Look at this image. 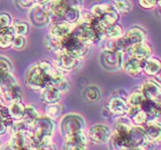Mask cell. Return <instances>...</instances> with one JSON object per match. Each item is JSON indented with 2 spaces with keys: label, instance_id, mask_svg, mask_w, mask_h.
I'll use <instances>...</instances> for the list:
<instances>
[{
  "label": "cell",
  "instance_id": "11a10c76",
  "mask_svg": "<svg viewBox=\"0 0 161 150\" xmlns=\"http://www.w3.org/2000/svg\"><path fill=\"white\" fill-rule=\"evenodd\" d=\"M158 1H159V0H158Z\"/></svg>",
  "mask_w": 161,
  "mask_h": 150
},
{
  "label": "cell",
  "instance_id": "f6af8a7d",
  "mask_svg": "<svg viewBox=\"0 0 161 150\" xmlns=\"http://www.w3.org/2000/svg\"><path fill=\"white\" fill-rule=\"evenodd\" d=\"M152 101L154 102V104L159 108V109H161V91L157 94V95H155L154 99H153Z\"/></svg>",
  "mask_w": 161,
  "mask_h": 150
},
{
  "label": "cell",
  "instance_id": "681fc988",
  "mask_svg": "<svg viewBox=\"0 0 161 150\" xmlns=\"http://www.w3.org/2000/svg\"><path fill=\"white\" fill-rule=\"evenodd\" d=\"M157 8H158V13L161 15V0L158 1V5H157Z\"/></svg>",
  "mask_w": 161,
  "mask_h": 150
},
{
  "label": "cell",
  "instance_id": "e575fe53",
  "mask_svg": "<svg viewBox=\"0 0 161 150\" xmlns=\"http://www.w3.org/2000/svg\"><path fill=\"white\" fill-rule=\"evenodd\" d=\"M130 119H131V122H132V124H134V125H137V126H143L145 123H147L148 120H150L148 119L147 113L145 112L142 108L135 113L134 116L131 117Z\"/></svg>",
  "mask_w": 161,
  "mask_h": 150
},
{
  "label": "cell",
  "instance_id": "60d3db41",
  "mask_svg": "<svg viewBox=\"0 0 161 150\" xmlns=\"http://www.w3.org/2000/svg\"><path fill=\"white\" fill-rule=\"evenodd\" d=\"M12 70H13V67H12L10 61L5 56H0V71L12 72Z\"/></svg>",
  "mask_w": 161,
  "mask_h": 150
},
{
  "label": "cell",
  "instance_id": "484cf974",
  "mask_svg": "<svg viewBox=\"0 0 161 150\" xmlns=\"http://www.w3.org/2000/svg\"><path fill=\"white\" fill-rule=\"evenodd\" d=\"M44 46L46 47L47 50L53 52V53L58 54L62 52V40L58 39V38L52 37L51 34L46 36V38L44 39Z\"/></svg>",
  "mask_w": 161,
  "mask_h": 150
},
{
  "label": "cell",
  "instance_id": "836d02e7",
  "mask_svg": "<svg viewBox=\"0 0 161 150\" xmlns=\"http://www.w3.org/2000/svg\"><path fill=\"white\" fill-rule=\"evenodd\" d=\"M131 46V44L129 43V40L125 38V36L114 39V50L115 52H120V53H125L128 48Z\"/></svg>",
  "mask_w": 161,
  "mask_h": 150
},
{
  "label": "cell",
  "instance_id": "7c38bea8",
  "mask_svg": "<svg viewBox=\"0 0 161 150\" xmlns=\"http://www.w3.org/2000/svg\"><path fill=\"white\" fill-rule=\"evenodd\" d=\"M125 53L128 54V56L135 57V59H137V60L143 61V60H145V59H147V57L151 56L152 49H151V46H150L147 43L142 41V43L132 44V45L128 48V50Z\"/></svg>",
  "mask_w": 161,
  "mask_h": 150
},
{
  "label": "cell",
  "instance_id": "2e32d148",
  "mask_svg": "<svg viewBox=\"0 0 161 150\" xmlns=\"http://www.w3.org/2000/svg\"><path fill=\"white\" fill-rule=\"evenodd\" d=\"M146 137L152 143H159L161 141V125L155 120H148L143 125Z\"/></svg>",
  "mask_w": 161,
  "mask_h": 150
},
{
  "label": "cell",
  "instance_id": "44dd1931",
  "mask_svg": "<svg viewBox=\"0 0 161 150\" xmlns=\"http://www.w3.org/2000/svg\"><path fill=\"white\" fill-rule=\"evenodd\" d=\"M141 92L146 99L153 100L155 95L160 92V85L155 83L154 80H147V81L143 83V85L141 86Z\"/></svg>",
  "mask_w": 161,
  "mask_h": 150
},
{
  "label": "cell",
  "instance_id": "d4e9b609",
  "mask_svg": "<svg viewBox=\"0 0 161 150\" xmlns=\"http://www.w3.org/2000/svg\"><path fill=\"white\" fill-rule=\"evenodd\" d=\"M8 112L12 119L14 120H21L24 116V111H25V106H24L21 101H15L13 103H9L8 106Z\"/></svg>",
  "mask_w": 161,
  "mask_h": 150
},
{
  "label": "cell",
  "instance_id": "3957f363",
  "mask_svg": "<svg viewBox=\"0 0 161 150\" xmlns=\"http://www.w3.org/2000/svg\"><path fill=\"white\" fill-rule=\"evenodd\" d=\"M89 50H90V46L83 43L77 37H75L73 34L62 39V52L76 57L78 60L86 56Z\"/></svg>",
  "mask_w": 161,
  "mask_h": 150
},
{
  "label": "cell",
  "instance_id": "f35d334b",
  "mask_svg": "<svg viewBox=\"0 0 161 150\" xmlns=\"http://www.w3.org/2000/svg\"><path fill=\"white\" fill-rule=\"evenodd\" d=\"M84 95H85L87 101H90V102H97L99 100V97H100V92H99V90H98L97 87L90 86L85 90Z\"/></svg>",
  "mask_w": 161,
  "mask_h": 150
},
{
  "label": "cell",
  "instance_id": "ac0fdd59",
  "mask_svg": "<svg viewBox=\"0 0 161 150\" xmlns=\"http://www.w3.org/2000/svg\"><path fill=\"white\" fill-rule=\"evenodd\" d=\"M122 67H123V70L131 77L139 76L141 72L143 71V69H142V61L131 56H128L127 60L123 61Z\"/></svg>",
  "mask_w": 161,
  "mask_h": 150
},
{
  "label": "cell",
  "instance_id": "f5cc1de1",
  "mask_svg": "<svg viewBox=\"0 0 161 150\" xmlns=\"http://www.w3.org/2000/svg\"><path fill=\"white\" fill-rule=\"evenodd\" d=\"M3 71H0V83H1V77H3Z\"/></svg>",
  "mask_w": 161,
  "mask_h": 150
},
{
  "label": "cell",
  "instance_id": "83f0119b",
  "mask_svg": "<svg viewBox=\"0 0 161 150\" xmlns=\"http://www.w3.org/2000/svg\"><path fill=\"white\" fill-rule=\"evenodd\" d=\"M123 34V29L118 23L112 24L105 30V38H108V39H118V38L122 37Z\"/></svg>",
  "mask_w": 161,
  "mask_h": 150
},
{
  "label": "cell",
  "instance_id": "d590c367",
  "mask_svg": "<svg viewBox=\"0 0 161 150\" xmlns=\"http://www.w3.org/2000/svg\"><path fill=\"white\" fill-rule=\"evenodd\" d=\"M12 28H13L15 34H21V36H25L28 34V30H29L27 22L19 20L14 21L13 23H12Z\"/></svg>",
  "mask_w": 161,
  "mask_h": 150
},
{
  "label": "cell",
  "instance_id": "8992f818",
  "mask_svg": "<svg viewBox=\"0 0 161 150\" xmlns=\"http://www.w3.org/2000/svg\"><path fill=\"white\" fill-rule=\"evenodd\" d=\"M128 142L129 149H151L154 144L147 139L143 126L137 125L131 127L130 133L128 135Z\"/></svg>",
  "mask_w": 161,
  "mask_h": 150
},
{
  "label": "cell",
  "instance_id": "9c48e42d",
  "mask_svg": "<svg viewBox=\"0 0 161 150\" xmlns=\"http://www.w3.org/2000/svg\"><path fill=\"white\" fill-rule=\"evenodd\" d=\"M101 64L105 69L111 71H115L120 69L123 63V53L115 52V50L105 49L100 56Z\"/></svg>",
  "mask_w": 161,
  "mask_h": 150
},
{
  "label": "cell",
  "instance_id": "ab89813d",
  "mask_svg": "<svg viewBox=\"0 0 161 150\" xmlns=\"http://www.w3.org/2000/svg\"><path fill=\"white\" fill-rule=\"evenodd\" d=\"M25 44H27V40L24 38V36H21V34H16L13 39V43H12V47L14 49L20 50L23 49L25 47Z\"/></svg>",
  "mask_w": 161,
  "mask_h": 150
},
{
  "label": "cell",
  "instance_id": "277c9868",
  "mask_svg": "<svg viewBox=\"0 0 161 150\" xmlns=\"http://www.w3.org/2000/svg\"><path fill=\"white\" fill-rule=\"evenodd\" d=\"M54 131V124L50 117H38L29 126V135L31 141H37L40 137L52 135Z\"/></svg>",
  "mask_w": 161,
  "mask_h": 150
},
{
  "label": "cell",
  "instance_id": "52a82bcc",
  "mask_svg": "<svg viewBox=\"0 0 161 150\" xmlns=\"http://www.w3.org/2000/svg\"><path fill=\"white\" fill-rule=\"evenodd\" d=\"M84 123L83 118L78 115H67L64 117V119L61 122V132L66 137H69L71 134L80 132L84 130Z\"/></svg>",
  "mask_w": 161,
  "mask_h": 150
},
{
  "label": "cell",
  "instance_id": "7a4b0ae2",
  "mask_svg": "<svg viewBox=\"0 0 161 150\" xmlns=\"http://www.w3.org/2000/svg\"><path fill=\"white\" fill-rule=\"evenodd\" d=\"M71 34H74L75 37H77L80 40H82L83 43H85L86 45L91 46L96 43H99L104 39V34H99L93 27L92 23L91 24H84V23H76L74 24L73 31Z\"/></svg>",
  "mask_w": 161,
  "mask_h": 150
},
{
  "label": "cell",
  "instance_id": "30bf717a",
  "mask_svg": "<svg viewBox=\"0 0 161 150\" xmlns=\"http://www.w3.org/2000/svg\"><path fill=\"white\" fill-rule=\"evenodd\" d=\"M89 142L87 134L84 132V130L71 134L69 137H66L64 141V149L68 150H83L86 148V144Z\"/></svg>",
  "mask_w": 161,
  "mask_h": 150
},
{
  "label": "cell",
  "instance_id": "d6a6232c",
  "mask_svg": "<svg viewBox=\"0 0 161 150\" xmlns=\"http://www.w3.org/2000/svg\"><path fill=\"white\" fill-rule=\"evenodd\" d=\"M146 97L143 95L141 91H137V92H134V93L131 94L130 96H128L127 99V102L128 104H130V106H135V107H142V104L144 103V101Z\"/></svg>",
  "mask_w": 161,
  "mask_h": 150
},
{
  "label": "cell",
  "instance_id": "ba28073f",
  "mask_svg": "<svg viewBox=\"0 0 161 150\" xmlns=\"http://www.w3.org/2000/svg\"><path fill=\"white\" fill-rule=\"evenodd\" d=\"M112 135L111 128L103 124H97L89 130L87 139L94 144H103L109 141Z\"/></svg>",
  "mask_w": 161,
  "mask_h": 150
},
{
  "label": "cell",
  "instance_id": "db71d44e",
  "mask_svg": "<svg viewBox=\"0 0 161 150\" xmlns=\"http://www.w3.org/2000/svg\"><path fill=\"white\" fill-rule=\"evenodd\" d=\"M0 29H1V27H0Z\"/></svg>",
  "mask_w": 161,
  "mask_h": 150
},
{
  "label": "cell",
  "instance_id": "9a60e30c",
  "mask_svg": "<svg viewBox=\"0 0 161 150\" xmlns=\"http://www.w3.org/2000/svg\"><path fill=\"white\" fill-rule=\"evenodd\" d=\"M6 149H30V135L28 133H15L7 143Z\"/></svg>",
  "mask_w": 161,
  "mask_h": 150
},
{
  "label": "cell",
  "instance_id": "5b68a950",
  "mask_svg": "<svg viewBox=\"0 0 161 150\" xmlns=\"http://www.w3.org/2000/svg\"><path fill=\"white\" fill-rule=\"evenodd\" d=\"M51 76L46 74L44 70L40 69L39 65H34L30 68V70L28 71L25 83L28 87L34 91H42L44 87L50 84Z\"/></svg>",
  "mask_w": 161,
  "mask_h": 150
},
{
  "label": "cell",
  "instance_id": "c3c4849f",
  "mask_svg": "<svg viewBox=\"0 0 161 150\" xmlns=\"http://www.w3.org/2000/svg\"><path fill=\"white\" fill-rule=\"evenodd\" d=\"M154 81L155 83H158L159 85L161 86V69L159 70V72L154 76Z\"/></svg>",
  "mask_w": 161,
  "mask_h": 150
},
{
  "label": "cell",
  "instance_id": "f546056e",
  "mask_svg": "<svg viewBox=\"0 0 161 150\" xmlns=\"http://www.w3.org/2000/svg\"><path fill=\"white\" fill-rule=\"evenodd\" d=\"M141 108L145 111V112L147 113L148 119L150 120L154 119L155 113H157V111H158V109H159V108L154 104V102H153L152 100H150V99H145L144 103L142 104Z\"/></svg>",
  "mask_w": 161,
  "mask_h": 150
},
{
  "label": "cell",
  "instance_id": "7402d4cb",
  "mask_svg": "<svg viewBox=\"0 0 161 150\" xmlns=\"http://www.w3.org/2000/svg\"><path fill=\"white\" fill-rule=\"evenodd\" d=\"M14 37H15V32H14L12 25L1 28L0 29V48L6 49L12 46Z\"/></svg>",
  "mask_w": 161,
  "mask_h": 150
},
{
  "label": "cell",
  "instance_id": "f907efd6",
  "mask_svg": "<svg viewBox=\"0 0 161 150\" xmlns=\"http://www.w3.org/2000/svg\"><path fill=\"white\" fill-rule=\"evenodd\" d=\"M47 0H35V5H40V3H46Z\"/></svg>",
  "mask_w": 161,
  "mask_h": 150
},
{
  "label": "cell",
  "instance_id": "4dcf8cb0",
  "mask_svg": "<svg viewBox=\"0 0 161 150\" xmlns=\"http://www.w3.org/2000/svg\"><path fill=\"white\" fill-rule=\"evenodd\" d=\"M38 117H39V115H38V111L36 110V108L34 106H27L25 107V111H24V116L22 119L30 126Z\"/></svg>",
  "mask_w": 161,
  "mask_h": 150
},
{
  "label": "cell",
  "instance_id": "f1b7e54d",
  "mask_svg": "<svg viewBox=\"0 0 161 150\" xmlns=\"http://www.w3.org/2000/svg\"><path fill=\"white\" fill-rule=\"evenodd\" d=\"M114 7H113V5H109V3H96V5H93L92 6V8H91V13L93 14L94 17H101L104 16L105 14L108 13L111 9H113Z\"/></svg>",
  "mask_w": 161,
  "mask_h": 150
},
{
  "label": "cell",
  "instance_id": "cb8c5ba5",
  "mask_svg": "<svg viewBox=\"0 0 161 150\" xmlns=\"http://www.w3.org/2000/svg\"><path fill=\"white\" fill-rule=\"evenodd\" d=\"M125 38L129 40V43L132 45V44H136V43H142V41H145L146 39V34H145V31L143 29L138 27H135V28H131L130 30H128L125 34H124Z\"/></svg>",
  "mask_w": 161,
  "mask_h": 150
},
{
  "label": "cell",
  "instance_id": "ee69618b",
  "mask_svg": "<svg viewBox=\"0 0 161 150\" xmlns=\"http://www.w3.org/2000/svg\"><path fill=\"white\" fill-rule=\"evenodd\" d=\"M64 5L68 7H77V8H80L83 6V0H61Z\"/></svg>",
  "mask_w": 161,
  "mask_h": 150
},
{
  "label": "cell",
  "instance_id": "d6986e66",
  "mask_svg": "<svg viewBox=\"0 0 161 150\" xmlns=\"http://www.w3.org/2000/svg\"><path fill=\"white\" fill-rule=\"evenodd\" d=\"M142 69L147 76L154 77L161 69V60L157 57H147L142 61Z\"/></svg>",
  "mask_w": 161,
  "mask_h": 150
},
{
  "label": "cell",
  "instance_id": "5bb4252c",
  "mask_svg": "<svg viewBox=\"0 0 161 150\" xmlns=\"http://www.w3.org/2000/svg\"><path fill=\"white\" fill-rule=\"evenodd\" d=\"M50 28V34L52 37L54 38H58V39H64L66 37H68L69 34H71V31H73V28L74 25L70 23H67V22H64V21H58V22H53V23H51Z\"/></svg>",
  "mask_w": 161,
  "mask_h": 150
},
{
  "label": "cell",
  "instance_id": "8fae6325",
  "mask_svg": "<svg viewBox=\"0 0 161 150\" xmlns=\"http://www.w3.org/2000/svg\"><path fill=\"white\" fill-rule=\"evenodd\" d=\"M30 20L35 25H39V27L50 23V12L45 3L36 5L31 8Z\"/></svg>",
  "mask_w": 161,
  "mask_h": 150
},
{
  "label": "cell",
  "instance_id": "7dc6e473",
  "mask_svg": "<svg viewBox=\"0 0 161 150\" xmlns=\"http://www.w3.org/2000/svg\"><path fill=\"white\" fill-rule=\"evenodd\" d=\"M158 124H160L161 125V109H158V111H157V113H155V116H154V119Z\"/></svg>",
  "mask_w": 161,
  "mask_h": 150
},
{
  "label": "cell",
  "instance_id": "7bdbcfd3",
  "mask_svg": "<svg viewBox=\"0 0 161 150\" xmlns=\"http://www.w3.org/2000/svg\"><path fill=\"white\" fill-rule=\"evenodd\" d=\"M12 25V18H10L9 14L3 13L0 14V27H10Z\"/></svg>",
  "mask_w": 161,
  "mask_h": 150
},
{
  "label": "cell",
  "instance_id": "b9f144b4",
  "mask_svg": "<svg viewBox=\"0 0 161 150\" xmlns=\"http://www.w3.org/2000/svg\"><path fill=\"white\" fill-rule=\"evenodd\" d=\"M138 3L144 9H153L158 5V0H138Z\"/></svg>",
  "mask_w": 161,
  "mask_h": 150
},
{
  "label": "cell",
  "instance_id": "6da1fadb",
  "mask_svg": "<svg viewBox=\"0 0 161 150\" xmlns=\"http://www.w3.org/2000/svg\"><path fill=\"white\" fill-rule=\"evenodd\" d=\"M22 90L12 72H3L0 83V96L5 103L21 101Z\"/></svg>",
  "mask_w": 161,
  "mask_h": 150
},
{
  "label": "cell",
  "instance_id": "e0dca14e",
  "mask_svg": "<svg viewBox=\"0 0 161 150\" xmlns=\"http://www.w3.org/2000/svg\"><path fill=\"white\" fill-rule=\"evenodd\" d=\"M108 110L111 111L112 115L114 116H123L127 113L128 102L125 99H122L120 96H112L109 102H108Z\"/></svg>",
  "mask_w": 161,
  "mask_h": 150
},
{
  "label": "cell",
  "instance_id": "816d5d0a",
  "mask_svg": "<svg viewBox=\"0 0 161 150\" xmlns=\"http://www.w3.org/2000/svg\"><path fill=\"white\" fill-rule=\"evenodd\" d=\"M3 106H5V102H3V99H1V96H0V109H1V108H3Z\"/></svg>",
  "mask_w": 161,
  "mask_h": 150
},
{
  "label": "cell",
  "instance_id": "ffe728a7",
  "mask_svg": "<svg viewBox=\"0 0 161 150\" xmlns=\"http://www.w3.org/2000/svg\"><path fill=\"white\" fill-rule=\"evenodd\" d=\"M60 97H61V92L58 91L54 86L50 85V84L46 85L42 90V100H43V102H45L47 104L57 103V102H59Z\"/></svg>",
  "mask_w": 161,
  "mask_h": 150
},
{
  "label": "cell",
  "instance_id": "4fadbf2b",
  "mask_svg": "<svg viewBox=\"0 0 161 150\" xmlns=\"http://www.w3.org/2000/svg\"><path fill=\"white\" fill-rule=\"evenodd\" d=\"M80 60L76 57L71 56L69 54L60 52L57 54V59H55V67L60 68L64 71H71L75 70L78 67Z\"/></svg>",
  "mask_w": 161,
  "mask_h": 150
},
{
  "label": "cell",
  "instance_id": "1f68e13d",
  "mask_svg": "<svg viewBox=\"0 0 161 150\" xmlns=\"http://www.w3.org/2000/svg\"><path fill=\"white\" fill-rule=\"evenodd\" d=\"M113 7L119 14H125L131 10V3L129 0H113Z\"/></svg>",
  "mask_w": 161,
  "mask_h": 150
},
{
  "label": "cell",
  "instance_id": "4316f807",
  "mask_svg": "<svg viewBox=\"0 0 161 150\" xmlns=\"http://www.w3.org/2000/svg\"><path fill=\"white\" fill-rule=\"evenodd\" d=\"M12 125V117L9 116L8 108L3 106L0 109V135H3L6 133L8 126Z\"/></svg>",
  "mask_w": 161,
  "mask_h": 150
},
{
  "label": "cell",
  "instance_id": "bcb514c9",
  "mask_svg": "<svg viewBox=\"0 0 161 150\" xmlns=\"http://www.w3.org/2000/svg\"><path fill=\"white\" fill-rule=\"evenodd\" d=\"M114 95H115V96H120V97H122V99H125V100H127V99H128V94L125 93L124 91H122V90L116 91V92H115Z\"/></svg>",
  "mask_w": 161,
  "mask_h": 150
},
{
  "label": "cell",
  "instance_id": "603a6c76",
  "mask_svg": "<svg viewBox=\"0 0 161 150\" xmlns=\"http://www.w3.org/2000/svg\"><path fill=\"white\" fill-rule=\"evenodd\" d=\"M80 8L77 7H64V12L61 14V20L70 24H76L80 20Z\"/></svg>",
  "mask_w": 161,
  "mask_h": 150
},
{
  "label": "cell",
  "instance_id": "8d00e7d4",
  "mask_svg": "<svg viewBox=\"0 0 161 150\" xmlns=\"http://www.w3.org/2000/svg\"><path fill=\"white\" fill-rule=\"evenodd\" d=\"M61 112H62V107L60 104L57 103H50L46 108V116L52 118V119H55L60 116Z\"/></svg>",
  "mask_w": 161,
  "mask_h": 150
},
{
  "label": "cell",
  "instance_id": "74e56055",
  "mask_svg": "<svg viewBox=\"0 0 161 150\" xmlns=\"http://www.w3.org/2000/svg\"><path fill=\"white\" fill-rule=\"evenodd\" d=\"M12 126V134L15 133H28L29 132V125L23 119L16 120V123L10 125Z\"/></svg>",
  "mask_w": 161,
  "mask_h": 150
}]
</instances>
